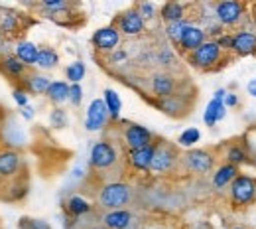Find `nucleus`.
I'll return each mask as SVG.
<instances>
[{"mask_svg":"<svg viewBox=\"0 0 256 229\" xmlns=\"http://www.w3.org/2000/svg\"><path fill=\"white\" fill-rule=\"evenodd\" d=\"M132 199V188L124 182H108L100 188L98 192V205L106 211H114V209H124V205L130 203Z\"/></svg>","mask_w":256,"mask_h":229,"instance_id":"nucleus-1","label":"nucleus"},{"mask_svg":"<svg viewBox=\"0 0 256 229\" xmlns=\"http://www.w3.org/2000/svg\"><path fill=\"white\" fill-rule=\"evenodd\" d=\"M221 58H223V50L219 48V44L215 40H207L201 48H197L195 52L188 56V62L195 69L209 71L221 62Z\"/></svg>","mask_w":256,"mask_h":229,"instance_id":"nucleus-2","label":"nucleus"},{"mask_svg":"<svg viewBox=\"0 0 256 229\" xmlns=\"http://www.w3.org/2000/svg\"><path fill=\"white\" fill-rule=\"evenodd\" d=\"M230 203L234 207H244L256 199V178L248 174H238L230 184Z\"/></svg>","mask_w":256,"mask_h":229,"instance_id":"nucleus-3","label":"nucleus"},{"mask_svg":"<svg viewBox=\"0 0 256 229\" xmlns=\"http://www.w3.org/2000/svg\"><path fill=\"white\" fill-rule=\"evenodd\" d=\"M182 160V156L178 154V148L166 140L156 142V150H154V158H152V166L150 172L154 174H170L178 162Z\"/></svg>","mask_w":256,"mask_h":229,"instance_id":"nucleus-4","label":"nucleus"},{"mask_svg":"<svg viewBox=\"0 0 256 229\" xmlns=\"http://www.w3.org/2000/svg\"><path fill=\"white\" fill-rule=\"evenodd\" d=\"M118 164V150L108 140H98L93 144L89 154V166L95 170H110Z\"/></svg>","mask_w":256,"mask_h":229,"instance_id":"nucleus-5","label":"nucleus"},{"mask_svg":"<svg viewBox=\"0 0 256 229\" xmlns=\"http://www.w3.org/2000/svg\"><path fill=\"white\" fill-rule=\"evenodd\" d=\"M215 154L207 148H192L182 156V164L193 174H209L215 168Z\"/></svg>","mask_w":256,"mask_h":229,"instance_id":"nucleus-6","label":"nucleus"},{"mask_svg":"<svg viewBox=\"0 0 256 229\" xmlns=\"http://www.w3.org/2000/svg\"><path fill=\"white\" fill-rule=\"evenodd\" d=\"M22 168V154L16 148H0V184H8L20 178Z\"/></svg>","mask_w":256,"mask_h":229,"instance_id":"nucleus-7","label":"nucleus"},{"mask_svg":"<svg viewBox=\"0 0 256 229\" xmlns=\"http://www.w3.org/2000/svg\"><path fill=\"white\" fill-rule=\"evenodd\" d=\"M122 138H124L128 150H138V148L150 146L154 142V132L138 123H124Z\"/></svg>","mask_w":256,"mask_h":229,"instance_id":"nucleus-8","label":"nucleus"},{"mask_svg":"<svg viewBox=\"0 0 256 229\" xmlns=\"http://www.w3.org/2000/svg\"><path fill=\"white\" fill-rule=\"evenodd\" d=\"M91 44L96 52H104V54H112L114 50H118V44H120V32L118 28L112 24V26H104V28H98L93 38H91Z\"/></svg>","mask_w":256,"mask_h":229,"instance_id":"nucleus-9","label":"nucleus"},{"mask_svg":"<svg viewBox=\"0 0 256 229\" xmlns=\"http://www.w3.org/2000/svg\"><path fill=\"white\" fill-rule=\"evenodd\" d=\"M114 26L118 28L120 36L136 38V36H140V34L144 32L146 22L142 20V16L138 14V10H136V8H128L126 12H122V14L118 16V20H116V24H114Z\"/></svg>","mask_w":256,"mask_h":229,"instance_id":"nucleus-10","label":"nucleus"},{"mask_svg":"<svg viewBox=\"0 0 256 229\" xmlns=\"http://www.w3.org/2000/svg\"><path fill=\"white\" fill-rule=\"evenodd\" d=\"M242 4L236 0H223L219 4H215V18L221 26H234L240 22L242 18Z\"/></svg>","mask_w":256,"mask_h":229,"instance_id":"nucleus-11","label":"nucleus"},{"mask_svg":"<svg viewBox=\"0 0 256 229\" xmlns=\"http://www.w3.org/2000/svg\"><path fill=\"white\" fill-rule=\"evenodd\" d=\"M108 111L104 107V101L102 99H93L89 109H87V117H85V129L89 132L102 131V127L106 125L108 121Z\"/></svg>","mask_w":256,"mask_h":229,"instance_id":"nucleus-12","label":"nucleus"},{"mask_svg":"<svg viewBox=\"0 0 256 229\" xmlns=\"http://www.w3.org/2000/svg\"><path fill=\"white\" fill-rule=\"evenodd\" d=\"M207 42V34L205 30L201 28V26H195V24H190L186 30H184V36H182V40H180V52H184V54H192L195 52L197 48H201L203 44Z\"/></svg>","mask_w":256,"mask_h":229,"instance_id":"nucleus-13","label":"nucleus"},{"mask_svg":"<svg viewBox=\"0 0 256 229\" xmlns=\"http://www.w3.org/2000/svg\"><path fill=\"white\" fill-rule=\"evenodd\" d=\"M226 95L224 89H217L215 91V97L207 103V109L203 113V121L207 127H215L219 121H223L224 115H226V107L223 105V99Z\"/></svg>","mask_w":256,"mask_h":229,"instance_id":"nucleus-14","label":"nucleus"},{"mask_svg":"<svg viewBox=\"0 0 256 229\" xmlns=\"http://www.w3.org/2000/svg\"><path fill=\"white\" fill-rule=\"evenodd\" d=\"M154 150H156V142H152L150 146L138 148V150H128V164L138 170V172H150L152 158H154Z\"/></svg>","mask_w":256,"mask_h":229,"instance_id":"nucleus-15","label":"nucleus"},{"mask_svg":"<svg viewBox=\"0 0 256 229\" xmlns=\"http://www.w3.org/2000/svg\"><path fill=\"white\" fill-rule=\"evenodd\" d=\"M154 105L160 109L162 113H166V115H170V117H184V115L188 113V105L184 103V97L178 95V93H174V95H170V97L156 99Z\"/></svg>","mask_w":256,"mask_h":229,"instance_id":"nucleus-16","label":"nucleus"},{"mask_svg":"<svg viewBox=\"0 0 256 229\" xmlns=\"http://www.w3.org/2000/svg\"><path fill=\"white\" fill-rule=\"evenodd\" d=\"M176 79L170 75V73H156V75H152V79H150V89H152V93L156 95V99H162V97H170V95H174L176 93Z\"/></svg>","mask_w":256,"mask_h":229,"instance_id":"nucleus-17","label":"nucleus"},{"mask_svg":"<svg viewBox=\"0 0 256 229\" xmlns=\"http://www.w3.org/2000/svg\"><path fill=\"white\" fill-rule=\"evenodd\" d=\"M232 52L236 56H252L256 52V34L246 30L232 34Z\"/></svg>","mask_w":256,"mask_h":229,"instance_id":"nucleus-18","label":"nucleus"},{"mask_svg":"<svg viewBox=\"0 0 256 229\" xmlns=\"http://www.w3.org/2000/svg\"><path fill=\"white\" fill-rule=\"evenodd\" d=\"M132 223H134V215L128 209H114L102 215V225L106 229H130Z\"/></svg>","mask_w":256,"mask_h":229,"instance_id":"nucleus-19","label":"nucleus"},{"mask_svg":"<svg viewBox=\"0 0 256 229\" xmlns=\"http://www.w3.org/2000/svg\"><path fill=\"white\" fill-rule=\"evenodd\" d=\"M22 83H24V91L26 93H32V95H46L50 85H52V79L48 75H42V73H26L22 77Z\"/></svg>","mask_w":256,"mask_h":229,"instance_id":"nucleus-20","label":"nucleus"},{"mask_svg":"<svg viewBox=\"0 0 256 229\" xmlns=\"http://www.w3.org/2000/svg\"><path fill=\"white\" fill-rule=\"evenodd\" d=\"M238 174H240V172H238V166L223 164V166H219V168L213 172L211 182H213V186H215L217 190H221V188H224V186H230L232 180H234Z\"/></svg>","mask_w":256,"mask_h":229,"instance_id":"nucleus-21","label":"nucleus"},{"mask_svg":"<svg viewBox=\"0 0 256 229\" xmlns=\"http://www.w3.org/2000/svg\"><path fill=\"white\" fill-rule=\"evenodd\" d=\"M38 46L24 40V42H18L16 48H14V56L24 64V66H36V60H38Z\"/></svg>","mask_w":256,"mask_h":229,"instance_id":"nucleus-22","label":"nucleus"},{"mask_svg":"<svg viewBox=\"0 0 256 229\" xmlns=\"http://www.w3.org/2000/svg\"><path fill=\"white\" fill-rule=\"evenodd\" d=\"M160 18L166 24L182 22V20H186V6L180 2H166L160 8Z\"/></svg>","mask_w":256,"mask_h":229,"instance_id":"nucleus-23","label":"nucleus"},{"mask_svg":"<svg viewBox=\"0 0 256 229\" xmlns=\"http://www.w3.org/2000/svg\"><path fill=\"white\" fill-rule=\"evenodd\" d=\"M91 209H93V205L81 196H71L65 201V211H67L73 219H79V217L91 213Z\"/></svg>","mask_w":256,"mask_h":229,"instance_id":"nucleus-24","label":"nucleus"},{"mask_svg":"<svg viewBox=\"0 0 256 229\" xmlns=\"http://www.w3.org/2000/svg\"><path fill=\"white\" fill-rule=\"evenodd\" d=\"M0 64H2V71L12 79H22L28 73V66H24L16 56H2Z\"/></svg>","mask_w":256,"mask_h":229,"instance_id":"nucleus-25","label":"nucleus"},{"mask_svg":"<svg viewBox=\"0 0 256 229\" xmlns=\"http://www.w3.org/2000/svg\"><path fill=\"white\" fill-rule=\"evenodd\" d=\"M4 194H2V199H6V201H20L22 197H26L28 194V184L24 182L22 184V178H16V180H12V182H8L6 186H4Z\"/></svg>","mask_w":256,"mask_h":229,"instance_id":"nucleus-26","label":"nucleus"},{"mask_svg":"<svg viewBox=\"0 0 256 229\" xmlns=\"http://www.w3.org/2000/svg\"><path fill=\"white\" fill-rule=\"evenodd\" d=\"M102 101H104V107L108 111V117L112 121H118L120 117V111H122V101H120V95L114 91V89H104L102 93Z\"/></svg>","mask_w":256,"mask_h":229,"instance_id":"nucleus-27","label":"nucleus"},{"mask_svg":"<svg viewBox=\"0 0 256 229\" xmlns=\"http://www.w3.org/2000/svg\"><path fill=\"white\" fill-rule=\"evenodd\" d=\"M46 95L54 105H62L65 101H69V83L67 81H52Z\"/></svg>","mask_w":256,"mask_h":229,"instance_id":"nucleus-28","label":"nucleus"},{"mask_svg":"<svg viewBox=\"0 0 256 229\" xmlns=\"http://www.w3.org/2000/svg\"><path fill=\"white\" fill-rule=\"evenodd\" d=\"M60 64V56L56 50L52 48H40L38 50V60H36V66L40 69H54Z\"/></svg>","mask_w":256,"mask_h":229,"instance_id":"nucleus-29","label":"nucleus"},{"mask_svg":"<svg viewBox=\"0 0 256 229\" xmlns=\"http://www.w3.org/2000/svg\"><path fill=\"white\" fill-rule=\"evenodd\" d=\"M18 28H20V18H18V14L6 10V12L0 16V34H2V36H12V34L18 32Z\"/></svg>","mask_w":256,"mask_h":229,"instance_id":"nucleus-30","label":"nucleus"},{"mask_svg":"<svg viewBox=\"0 0 256 229\" xmlns=\"http://www.w3.org/2000/svg\"><path fill=\"white\" fill-rule=\"evenodd\" d=\"M190 26L188 20H182V22H174V24H166V36L168 40L174 44V46H180V40L184 36V30Z\"/></svg>","mask_w":256,"mask_h":229,"instance_id":"nucleus-31","label":"nucleus"},{"mask_svg":"<svg viewBox=\"0 0 256 229\" xmlns=\"http://www.w3.org/2000/svg\"><path fill=\"white\" fill-rule=\"evenodd\" d=\"M85 73H87V67H85V64L81 60H77V62H73V64H69V66L65 67V77L71 81V85L79 83L85 77Z\"/></svg>","mask_w":256,"mask_h":229,"instance_id":"nucleus-32","label":"nucleus"},{"mask_svg":"<svg viewBox=\"0 0 256 229\" xmlns=\"http://www.w3.org/2000/svg\"><path fill=\"white\" fill-rule=\"evenodd\" d=\"M224 158H226V164H232V166H240V164L248 162V154H246V150H244L242 146H238V144L228 146Z\"/></svg>","mask_w":256,"mask_h":229,"instance_id":"nucleus-33","label":"nucleus"},{"mask_svg":"<svg viewBox=\"0 0 256 229\" xmlns=\"http://www.w3.org/2000/svg\"><path fill=\"white\" fill-rule=\"evenodd\" d=\"M199 140H201V131L195 129V127L186 129V131L178 136V144H180L182 148H190V150L195 146V142H199Z\"/></svg>","mask_w":256,"mask_h":229,"instance_id":"nucleus-34","label":"nucleus"},{"mask_svg":"<svg viewBox=\"0 0 256 229\" xmlns=\"http://www.w3.org/2000/svg\"><path fill=\"white\" fill-rule=\"evenodd\" d=\"M18 229H52V225L46 219H36V217H20Z\"/></svg>","mask_w":256,"mask_h":229,"instance_id":"nucleus-35","label":"nucleus"},{"mask_svg":"<svg viewBox=\"0 0 256 229\" xmlns=\"http://www.w3.org/2000/svg\"><path fill=\"white\" fill-rule=\"evenodd\" d=\"M50 123H52L54 129H65L67 127V113H65L62 107H56L50 113Z\"/></svg>","mask_w":256,"mask_h":229,"instance_id":"nucleus-36","label":"nucleus"},{"mask_svg":"<svg viewBox=\"0 0 256 229\" xmlns=\"http://www.w3.org/2000/svg\"><path fill=\"white\" fill-rule=\"evenodd\" d=\"M134 8L138 10V14L142 16L144 22H146V20H152V18L156 16V4H152V2H140V4H136Z\"/></svg>","mask_w":256,"mask_h":229,"instance_id":"nucleus-37","label":"nucleus"},{"mask_svg":"<svg viewBox=\"0 0 256 229\" xmlns=\"http://www.w3.org/2000/svg\"><path fill=\"white\" fill-rule=\"evenodd\" d=\"M81 101H83V89H81V85H79V83L69 85V103H71L73 107H79Z\"/></svg>","mask_w":256,"mask_h":229,"instance_id":"nucleus-38","label":"nucleus"},{"mask_svg":"<svg viewBox=\"0 0 256 229\" xmlns=\"http://www.w3.org/2000/svg\"><path fill=\"white\" fill-rule=\"evenodd\" d=\"M12 97H14V101L24 109V107H28V95H26V91L22 89V87H16L14 91H12Z\"/></svg>","mask_w":256,"mask_h":229,"instance_id":"nucleus-39","label":"nucleus"},{"mask_svg":"<svg viewBox=\"0 0 256 229\" xmlns=\"http://www.w3.org/2000/svg\"><path fill=\"white\" fill-rule=\"evenodd\" d=\"M215 42L219 44L221 50H230V52H232V34H223V36H219Z\"/></svg>","mask_w":256,"mask_h":229,"instance_id":"nucleus-40","label":"nucleus"},{"mask_svg":"<svg viewBox=\"0 0 256 229\" xmlns=\"http://www.w3.org/2000/svg\"><path fill=\"white\" fill-rule=\"evenodd\" d=\"M223 105L226 107V109H234V107H238V95L236 93H228L226 91V95H224V99H223Z\"/></svg>","mask_w":256,"mask_h":229,"instance_id":"nucleus-41","label":"nucleus"},{"mask_svg":"<svg viewBox=\"0 0 256 229\" xmlns=\"http://www.w3.org/2000/svg\"><path fill=\"white\" fill-rule=\"evenodd\" d=\"M124 58H126V52L124 50H114L110 54V62H122Z\"/></svg>","mask_w":256,"mask_h":229,"instance_id":"nucleus-42","label":"nucleus"},{"mask_svg":"<svg viewBox=\"0 0 256 229\" xmlns=\"http://www.w3.org/2000/svg\"><path fill=\"white\" fill-rule=\"evenodd\" d=\"M22 117H24V119H28V121H30V119H34V109L30 107V105L22 109Z\"/></svg>","mask_w":256,"mask_h":229,"instance_id":"nucleus-43","label":"nucleus"},{"mask_svg":"<svg viewBox=\"0 0 256 229\" xmlns=\"http://www.w3.org/2000/svg\"><path fill=\"white\" fill-rule=\"evenodd\" d=\"M246 91H248V95L256 97V79H252V81L246 85Z\"/></svg>","mask_w":256,"mask_h":229,"instance_id":"nucleus-44","label":"nucleus"},{"mask_svg":"<svg viewBox=\"0 0 256 229\" xmlns=\"http://www.w3.org/2000/svg\"><path fill=\"white\" fill-rule=\"evenodd\" d=\"M87 229H106L104 225H89Z\"/></svg>","mask_w":256,"mask_h":229,"instance_id":"nucleus-45","label":"nucleus"},{"mask_svg":"<svg viewBox=\"0 0 256 229\" xmlns=\"http://www.w3.org/2000/svg\"><path fill=\"white\" fill-rule=\"evenodd\" d=\"M234 229H244V227H234Z\"/></svg>","mask_w":256,"mask_h":229,"instance_id":"nucleus-46","label":"nucleus"}]
</instances>
